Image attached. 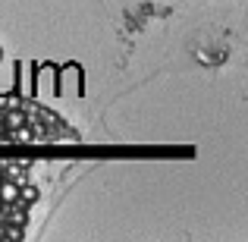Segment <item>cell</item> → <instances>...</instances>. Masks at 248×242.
Listing matches in <instances>:
<instances>
[{
	"instance_id": "5",
	"label": "cell",
	"mask_w": 248,
	"mask_h": 242,
	"mask_svg": "<svg viewBox=\"0 0 248 242\" xmlns=\"http://www.w3.org/2000/svg\"><path fill=\"white\" fill-rule=\"evenodd\" d=\"M16 88V66L13 63H0V95Z\"/></svg>"
},
{
	"instance_id": "4",
	"label": "cell",
	"mask_w": 248,
	"mask_h": 242,
	"mask_svg": "<svg viewBox=\"0 0 248 242\" xmlns=\"http://www.w3.org/2000/svg\"><path fill=\"white\" fill-rule=\"evenodd\" d=\"M19 186L13 179H0V205H19Z\"/></svg>"
},
{
	"instance_id": "2",
	"label": "cell",
	"mask_w": 248,
	"mask_h": 242,
	"mask_svg": "<svg viewBox=\"0 0 248 242\" xmlns=\"http://www.w3.org/2000/svg\"><path fill=\"white\" fill-rule=\"evenodd\" d=\"M31 95H38V97L57 95V69H54V66H35V82H31Z\"/></svg>"
},
{
	"instance_id": "9",
	"label": "cell",
	"mask_w": 248,
	"mask_h": 242,
	"mask_svg": "<svg viewBox=\"0 0 248 242\" xmlns=\"http://www.w3.org/2000/svg\"><path fill=\"white\" fill-rule=\"evenodd\" d=\"M6 236V226H0V239H3Z\"/></svg>"
},
{
	"instance_id": "8",
	"label": "cell",
	"mask_w": 248,
	"mask_h": 242,
	"mask_svg": "<svg viewBox=\"0 0 248 242\" xmlns=\"http://www.w3.org/2000/svg\"><path fill=\"white\" fill-rule=\"evenodd\" d=\"M19 198H25V201H38V189H35V186L19 189Z\"/></svg>"
},
{
	"instance_id": "6",
	"label": "cell",
	"mask_w": 248,
	"mask_h": 242,
	"mask_svg": "<svg viewBox=\"0 0 248 242\" xmlns=\"http://www.w3.org/2000/svg\"><path fill=\"white\" fill-rule=\"evenodd\" d=\"M13 139H16V142H35V139H31V129H25V126L13 129Z\"/></svg>"
},
{
	"instance_id": "7",
	"label": "cell",
	"mask_w": 248,
	"mask_h": 242,
	"mask_svg": "<svg viewBox=\"0 0 248 242\" xmlns=\"http://www.w3.org/2000/svg\"><path fill=\"white\" fill-rule=\"evenodd\" d=\"M22 120H25V116H22V113H16V110H10V113H6V126H10V129L22 126Z\"/></svg>"
},
{
	"instance_id": "1",
	"label": "cell",
	"mask_w": 248,
	"mask_h": 242,
	"mask_svg": "<svg viewBox=\"0 0 248 242\" xmlns=\"http://www.w3.org/2000/svg\"><path fill=\"white\" fill-rule=\"evenodd\" d=\"M82 95V69L76 63H66L63 69H57V95Z\"/></svg>"
},
{
	"instance_id": "3",
	"label": "cell",
	"mask_w": 248,
	"mask_h": 242,
	"mask_svg": "<svg viewBox=\"0 0 248 242\" xmlns=\"http://www.w3.org/2000/svg\"><path fill=\"white\" fill-rule=\"evenodd\" d=\"M31 82H35V66H29V63L16 66V88H19V95L29 97L31 95Z\"/></svg>"
},
{
	"instance_id": "10",
	"label": "cell",
	"mask_w": 248,
	"mask_h": 242,
	"mask_svg": "<svg viewBox=\"0 0 248 242\" xmlns=\"http://www.w3.org/2000/svg\"><path fill=\"white\" fill-rule=\"evenodd\" d=\"M0 135H3V123H0Z\"/></svg>"
}]
</instances>
